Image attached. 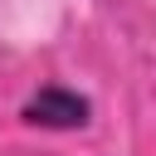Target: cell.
Wrapping results in <instances>:
<instances>
[{
    "label": "cell",
    "mask_w": 156,
    "mask_h": 156,
    "mask_svg": "<svg viewBox=\"0 0 156 156\" xmlns=\"http://www.w3.org/2000/svg\"><path fill=\"white\" fill-rule=\"evenodd\" d=\"M20 117L29 122V127H49V132H73V127H88V117H93V102L83 98V93H73V88H63V83H44L24 107H20Z\"/></svg>",
    "instance_id": "obj_1"
}]
</instances>
